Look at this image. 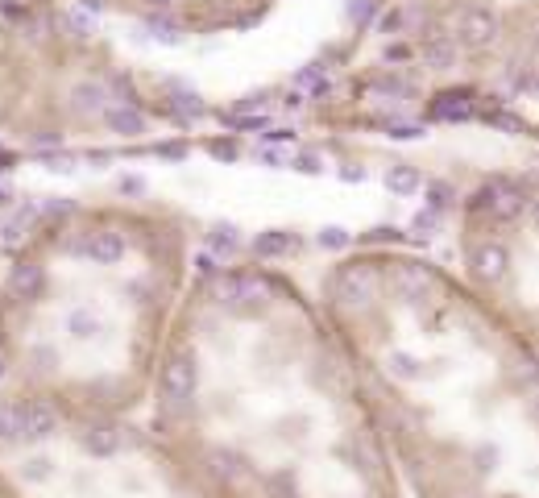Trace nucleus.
I'll use <instances>...</instances> for the list:
<instances>
[{
	"label": "nucleus",
	"instance_id": "obj_1",
	"mask_svg": "<svg viewBox=\"0 0 539 498\" xmlns=\"http://www.w3.org/2000/svg\"><path fill=\"white\" fill-rule=\"evenodd\" d=\"M332 295L340 308L349 312H370L378 295H382V274L374 262H353V266H340L336 270V283H332Z\"/></svg>",
	"mask_w": 539,
	"mask_h": 498
},
{
	"label": "nucleus",
	"instance_id": "obj_2",
	"mask_svg": "<svg viewBox=\"0 0 539 498\" xmlns=\"http://www.w3.org/2000/svg\"><path fill=\"white\" fill-rule=\"evenodd\" d=\"M502 38V13L494 5H469L457 21V46L465 50H490Z\"/></svg>",
	"mask_w": 539,
	"mask_h": 498
},
{
	"label": "nucleus",
	"instance_id": "obj_3",
	"mask_svg": "<svg viewBox=\"0 0 539 498\" xmlns=\"http://www.w3.org/2000/svg\"><path fill=\"white\" fill-rule=\"evenodd\" d=\"M390 287L403 303H428L436 295L440 279H436V270L423 266V262H399L394 274H390Z\"/></svg>",
	"mask_w": 539,
	"mask_h": 498
},
{
	"label": "nucleus",
	"instance_id": "obj_4",
	"mask_svg": "<svg viewBox=\"0 0 539 498\" xmlns=\"http://www.w3.org/2000/svg\"><path fill=\"white\" fill-rule=\"evenodd\" d=\"M469 274H473L477 283H486V287L506 283V274H510V249L502 241H477L469 249Z\"/></svg>",
	"mask_w": 539,
	"mask_h": 498
},
{
	"label": "nucleus",
	"instance_id": "obj_5",
	"mask_svg": "<svg viewBox=\"0 0 539 498\" xmlns=\"http://www.w3.org/2000/svg\"><path fill=\"white\" fill-rule=\"evenodd\" d=\"M523 191L510 183V179H490L486 187L477 191V208L481 212H490L494 220H515V216H523Z\"/></svg>",
	"mask_w": 539,
	"mask_h": 498
},
{
	"label": "nucleus",
	"instance_id": "obj_6",
	"mask_svg": "<svg viewBox=\"0 0 539 498\" xmlns=\"http://www.w3.org/2000/svg\"><path fill=\"white\" fill-rule=\"evenodd\" d=\"M162 391H166L170 403L191 399V391H195V357H187V353L170 357L166 370H162Z\"/></svg>",
	"mask_w": 539,
	"mask_h": 498
},
{
	"label": "nucleus",
	"instance_id": "obj_7",
	"mask_svg": "<svg viewBox=\"0 0 539 498\" xmlns=\"http://www.w3.org/2000/svg\"><path fill=\"white\" fill-rule=\"evenodd\" d=\"M419 54H423V67H432V71H448V67H457V38H448V34H432V38H423Z\"/></svg>",
	"mask_w": 539,
	"mask_h": 498
},
{
	"label": "nucleus",
	"instance_id": "obj_8",
	"mask_svg": "<svg viewBox=\"0 0 539 498\" xmlns=\"http://www.w3.org/2000/svg\"><path fill=\"white\" fill-rule=\"evenodd\" d=\"M224 303H233V308H258V303L266 299V287L258 279H245V274H237V279H229L220 287Z\"/></svg>",
	"mask_w": 539,
	"mask_h": 498
},
{
	"label": "nucleus",
	"instance_id": "obj_9",
	"mask_svg": "<svg viewBox=\"0 0 539 498\" xmlns=\"http://www.w3.org/2000/svg\"><path fill=\"white\" fill-rule=\"evenodd\" d=\"M419 171H415V166H390V171H386V187L390 191H399V196H415V191H419Z\"/></svg>",
	"mask_w": 539,
	"mask_h": 498
},
{
	"label": "nucleus",
	"instance_id": "obj_10",
	"mask_svg": "<svg viewBox=\"0 0 539 498\" xmlns=\"http://www.w3.org/2000/svg\"><path fill=\"white\" fill-rule=\"evenodd\" d=\"M432 113L440 121H465V117H473V104H469V96H440Z\"/></svg>",
	"mask_w": 539,
	"mask_h": 498
},
{
	"label": "nucleus",
	"instance_id": "obj_11",
	"mask_svg": "<svg viewBox=\"0 0 539 498\" xmlns=\"http://www.w3.org/2000/svg\"><path fill=\"white\" fill-rule=\"evenodd\" d=\"M295 245V237H287V233H266V237H258V254H287V249Z\"/></svg>",
	"mask_w": 539,
	"mask_h": 498
},
{
	"label": "nucleus",
	"instance_id": "obj_12",
	"mask_svg": "<svg viewBox=\"0 0 539 498\" xmlns=\"http://www.w3.org/2000/svg\"><path fill=\"white\" fill-rule=\"evenodd\" d=\"M399 378H419V362L415 357H407V353H390V362H386Z\"/></svg>",
	"mask_w": 539,
	"mask_h": 498
},
{
	"label": "nucleus",
	"instance_id": "obj_13",
	"mask_svg": "<svg viewBox=\"0 0 539 498\" xmlns=\"http://www.w3.org/2000/svg\"><path fill=\"white\" fill-rule=\"evenodd\" d=\"M320 241L324 245H345L349 237H345V229H328V233H320Z\"/></svg>",
	"mask_w": 539,
	"mask_h": 498
},
{
	"label": "nucleus",
	"instance_id": "obj_14",
	"mask_svg": "<svg viewBox=\"0 0 539 498\" xmlns=\"http://www.w3.org/2000/svg\"><path fill=\"white\" fill-rule=\"evenodd\" d=\"M415 229H423V233H428V229H436V208H432V212H423V216L415 220Z\"/></svg>",
	"mask_w": 539,
	"mask_h": 498
},
{
	"label": "nucleus",
	"instance_id": "obj_15",
	"mask_svg": "<svg viewBox=\"0 0 539 498\" xmlns=\"http://www.w3.org/2000/svg\"><path fill=\"white\" fill-rule=\"evenodd\" d=\"M527 42H531V50L539 54V25H535V30H531V38H527Z\"/></svg>",
	"mask_w": 539,
	"mask_h": 498
},
{
	"label": "nucleus",
	"instance_id": "obj_16",
	"mask_svg": "<svg viewBox=\"0 0 539 498\" xmlns=\"http://www.w3.org/2000/svg\"><path fill=\"white\" fill-rule=\"evenodd\" d=\"M150 5H158V9H170V5H179V0H150Z\"/></svg>",
	"mask_w": 539,
	"mask_h": 498
},
{
	"label": "nucleus",
	"instance_id": "obj_17",
	"mask_svg": "<svg viewBox=\"0 0 539 498\" xmlns=\"http://www.w3.org/2000/svg\"><path fill=\"white\" fill-rule=\"evenodd\" d=\"M531 216H535V225H539V200H535V204H531Z\"/></svg>",
	"mask_w": 539,
	"mask_h": 498
},
{
	"label": "nucleus",
	"instance_id": "obj_18",
	"mask_svg": "<svg viewBox=\"0 0 539 498\" xmlns=\"http://www.w3.org/2000/svg\"><path fill=\"white\" fill-rule=\"evenodd\" d=\"M535 415H539V391H535Z\"/></svg>",
	"mask_w": 539,
	"mask_h": 498
},
{
	"label": "nucleus",
	"instance_id": "obj_19",
	"mask_svg": "<svg viewBox=\"0 0 539 498\" xmlns=\"http://www.w3.org/2000/svg\"><path fill=\"white\" fill-rule=\"evenodd\" d=\"M531 92H535V96H539V79H535V88H531Z\"/></svg>",
	"mask_w": 539,
	"mask_h": 498
}]
</instances>
